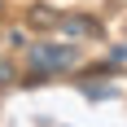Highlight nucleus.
<instances>
[{
	"mask_svg": "<svg viewBox=\"0 0 127 127\" xmlns=\"http://www.w3.org/2000/svg\"><path fill=\"white\" fill-rule=\"evenodd\" d=\"M79 62V53L75 44H35L31 48V66H35V75H53V70H66V66H75Z\"/></svg>",
	"mask_w": 127,
	"mask_h": 127,
	"instance_id": "1",
	"label": "nucleus"
},
{
	"mask_svg": "<svg viewBox=\"0 0 127 127\" xmlns=\"http://www.w3.org/2000/svg\"><path fill=\"white\" fill-rule=\"evenodd\" d=\"M62 31H70V35H101V26L96 22H88V18H62Z\"/></svg>",
	"mask_w": 127,
	"mask_h": 127,
	"instance_id": "3",
	"label": "nucleus"
},
{
	"mask_svg": "<svg viewBox=\"0 0 127 127\" xmlns=\"http://www.w3.org/2000/svg\"><path fill=\"white\" fill-rule=\"evenodd\" d=\"M57 22H62V13L53 9V4H44V0L26 9V26L31 31H57Z\"/></svg>",
	"mask_w": 127,
	"mask_h": 127,
	"instance_id": "2",
	"label": "nucleus"
},
{
	"mask_svg": "<svg viewBox=\"0 0 127 127\" xmlns=\"http://www.w3.org/2000/svg\"><path fill=\"white\" fill-rule=\"evenodd\" d=\"M13 79H18V70H13V62H4V57H0V92L9 88Z\"/></svg>",
	"mask_w": 127,
	"mask_h": 127,
	"instance_id": "4",
	"label": "nucleus"
}]
</instances>
